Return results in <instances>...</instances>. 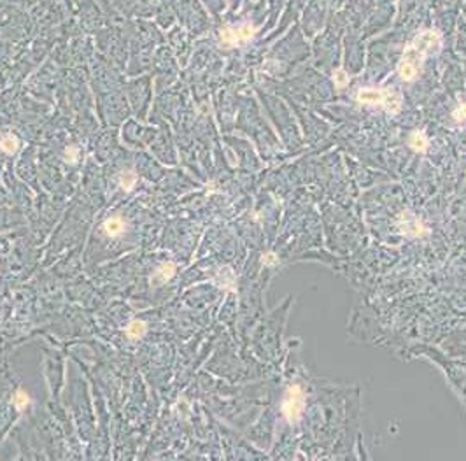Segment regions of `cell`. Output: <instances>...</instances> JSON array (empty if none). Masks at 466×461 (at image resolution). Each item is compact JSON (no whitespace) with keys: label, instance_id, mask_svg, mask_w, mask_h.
I'll return each instance as SVG.
<instances>
[{"label":"cell","instance_id":"3957f363","mask_svg":"<svg viewBox=\"0 0 466 461\" xmlns=\"http://www.w3.org/2000/svg\"><path fill=\"white\" fill-rule=\"evenodd\" d=\"M303 405H305V397H303V393H301L300 388L298 386L289 388L287 393H286V398H284L282 412L291 425L300 419L301 411H303Z\"/></svg>","mask_w":466,"mask_h":461},{"label":"cell","instance_id":"52a82bcc","mask_svg":"<svg viewBox=\"0 0 466 461\" xmlns=\"http://www.w3.org/2000/svg\"><path fill=\"white\" fill-rule=\"evenodd\" d=\"M147 332V326L146 323L142 321H132L128 326H126V335L130 337V339H140V337H144Z\"/></svg>","mask_w":466,"mask_h":461},{"label":"cell","instance_id":"277c9868","mask_svg":"<svg viewBox=\"0 0 466 461\" xmlns=\"http://www.w3.org/2000/svg\"><path fill=\"white\" fill-rule=\"evenodd\" d=\"M256 28L251 25V23H242L240 26H225L221 30V40L226 44V46H235V44H240L249 40L252 35H254Z\"/></svg>","mask_w":466,"mask_h":461},{"label":"cell","instance_id":"8fae6325","mask_svg":"<svg viewBox=\"0 0 466 461\" xmlns=\"http://www.w3.org/2000/svg\"><path fill=\"white\" fill-rule=\"evenodd\" d=\"M333 82L337 84V88H345V86H347L349 77H347V74H345L344 68H337V70H335V74H333Z\"/></svg>","mask_w":466,"mask_h":461},{"label":"cell","instance_id":"30bf717a","mask_svg":"<svg viewBox=\"0 0 466 461\" xmlns=\"http://www.w3.org/2000/svg\"><path fill=\"white\" fill-rule=\"evenodd\" d=\"M174 274H176V265H174V263H165L158 270V275H156V277H158V279H162V281H169Z\"/></svg>","mask_w":466,"mask_h":461},{"label":"cell","instance_id":"5bb4252c","mask_svg":"<svg viewBox=\"0 0 466 461\" xmlns=\"http://www.w3.org/2000/svg\"><path fill=\"white\" fill-rule=\"evenodd\" d=\"M454 119L456 121H466V104H463L461 107H458L454 111Z\"/></svg>","mask_w":466,"mask_h":461},{"label":"cell","instance_id":"5b68a950","mask_svg":"<svg viewBox=\"0 0 466 461\" xmlns=\"http://www.w3.org/2000/svg\"><path fill=\"white\" fill-rule=\"evenodd\" d=\"M400 226H402L403 233H407V235H410V237H419L426 232L424 226L421 225L419 219H417L414 214H410V212H405V214L402 216V219H400Z\"/></svg>","mask_w":466,"mask_h":461},{"label":"cell","instance_id":"8992f818","mask_svg":"<svg viewBox=\"0 0 466 461\" xmlns=\"http://www.w3.org/2000/svg\"><path fill=\"white\" fill-rule=\"evenodd\" d=\"M409 146L412 147L414 151H417V153L426 151L428 149V139H426V135H424V132H421V130L412 132V135H410V139H409Z\"/></svg>","mask_w":466,"mask_h":461},{"label":"cell","instance_id":"6da1fadb","mask_svg":"<svg viewBox=\"0 0 466 461\" xmlns=\"http://www.w3.org/2000/svg\"><path fill=\"white\" fill-rule=\"evenodd\" d=\"M442 47V37L433 30L421 32L403 53L398 65V74L405 81H412L419 75L426 54L438 53Z\"/></svg>","mask_w":466,"mask_h":461},{"label":"cell","instance_id":"7a4b0ae2","mask_svg":"<svg viewBox=\"0 0 466 461\" xmlns=\"http://www.w3.org/2000/svg\"><path fill=\"white\" fill-rule=\"evenodd\" d=\"M358 100L368 105H382L391 114H396L402 109V95L396 89L363 88L358 91Z\"/></svg>","mask_w":466,"mask_h":461},{"label":"cell","instance_id":"7c38bea8","mask_svg":"<svg viewBox=\"0 0 466 461\" xmlns=\"http://www.w3.org/2000/svg\"><path fill=\"white\" fill-rule=\"evenodd\" d=\"M133 184H135V174H132V172H125V174L121 175V186L128 191L133 188Z\"/></svg>","mask_w":466,"mask_h":461},{"label":"cell","instance_id":"ba28073f","mask_svg":"<svg viewBox=\"0 0 466 461\" xmlns=\"http://www.w3.org/2000/svg\"><path fill=\"white\" fill-rule=\"evenodd\" d=\"M104 228L107 235H119V233L125 230V223H123L121 218H111L105 221Z\"/></svg>","mask_w":466,"mask_h":461},{"label":"cell","instance_id":"9c48e42d","mask_svg":"<svg viewBox=\"0 0 466 461\" xmlns=\"http://www.w3.org/2000/svg\"><path fill=\"white\" fill-rule=\"evenodd\" d=\"M0 149L5 151V153H9V154H12L16 149H18V139H16L14 135L4 137V139L0 140Z\"/></svg>","mask_w":466,"mask_h":461},{"label":"cell","instance_id":"4fadbf2b","mask_svg":"<svg viewBox=\"0 0 466 461\" xmlns=\"http://www.w3.org/2000/svg\"><path fill=\"white\" fill-rule=\"evenodd\" d=\"M14 407L16 409H25L26 407V404H28V397H26V393H23V391H18V393L14 395Z\"/></svg>","mask_w":466,"mask_h":461}]
</instances>
